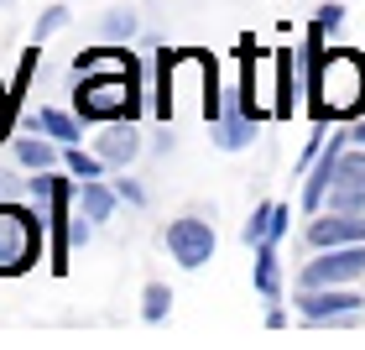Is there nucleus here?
<instances>
[{"label": "nucleus", "mask_w": 365, "mask_h": 350, "mask_svg": "<svg viewBox=\"0 0 365 350\" xmlns=\"http://www.w3.org/2000/svg\"><path fill=\"white\" fill-rule=\"evenodd\" d=\"M141 110V69H94L73 79V115L94 126L136 121Z\"/></svg>", "instance_id": "nucleus-1"}, {"label": "nucleus", "mask_w": 365, "mask_h": 350, "mask_svg": "<svg viewBox=\"0 0 365 350\" xmlns=\"http://www.w3.org/2000/svg\"><path fill=\"white\" fill-rule=\"evenodd\" d=\"M313 110L319 115H360L365 110V58L350 47L319 53L313 63Z\"/></svg>", "instance_id": "nucleus-2"}, {"label": "nucleus", "mask_w": 365, "mask_h": 350, "mask_svg": "<svg viewBox=\"0 0 365 350\" xmlns=\"http://www.w3.org/2000/svg\"><path fill=\"white\" fill-rule=\"evenodd\" d=\"M42 261V214L0 199V277H21Z\"/></svg>", "instance_id": "nucleus-3"}, {"label": "nucleus", "mask_w": 365, "mask_h": 350, "mask_svg": "<svg viewBox=\"0 0 365 350\" xmlns=\"http://www.w3.org/2000/svg\"><path fill=\"white\" fill-rule=\"evenodd\" d=\"M168 251L178 266H188V272H198L209 256H214V225L198 220V214H182V220L168 225Z\"/></svg>", "instance_id": "nucleus-4"}, {"label": "nucleus", "mask_w": 365, "mask_h": 350, "mask_svg": "<svg viewBox=\"0 0 365 350\" xmlns=\"http://www.w3.org/2000/svg\"><path fill=\"white\" fill-rule=\"evenodd\" d=\"M365 272V241L355 246H329L319 261L303 266V288H334V282H350Z\"/></svg>", "instance_id": "nucleus-5"}, {"label": "nucleus", "mask_w": 365, "mask_h": 350, "mask_svg": "<svg viewBox=\"0 0 365 350\" xmlns=\"http://www.w3.org/2000/svg\"><path fill=\"white\" fill-rule=\"evenodd\" d=\"M68 178H73V173H68ZM68 178H53V220H47V230H53V251H47V261H53L58 277L68 272V251H73V214H68L73 183H68Z\"/></svg>", "instance_id": "nucleus-6"}, {"label": "nucleus", "mask_w": 365, "mask_h": 350, "mask_svg": "<svg viewBox=\"0 0 365 350\" xmlns=\"http://www.w3.org/2000/svg\"><path fill=\"white\" fill-rule=\"evenodd\" d=\"M308 241L319 246V251L365 241V209H329V214H319V220L308 225Z\"/></svg>", "instance_id": "nucleus-7"}, {"label": "nucleus", "mask_w": 365, "mask_h": 350, "mask_svg": "<svg viewBox=\"0 0 365 350\" xmlns=\"http://www.w3.org/2000/svg\"><path fill=\"white\" fill-rule=\"evenodd\" d=\"M324 204L329 209H365V146L360 152H339L334 189H329Z\"/></svg>", "instance_id": "nucleus-8"}, {"label": "nucleus", "mask_w": 365, "mask_h": 350, "mask_svg": "<svg viewBox=\"0 0 365 350\" xmlns=\"http://www.w3.org/2000/svg\"><path fill=\"white\" fill-rule=\"evenodd\" d=\"M297 309H303L308 324H324V319H334V314H355L360 293H350L344 282H334V288H303L297 293Z\"/></svg>", "instance_id": "nucleus-9"}, {"label": "nucleus", "mask_w": 365, "mask_h": 350, "mask_svg": "<svg viewBox=\"0 0 365 350\" xmlns=\"http://www.w3.org/2000/svg\"><path fill=\"white\" fill-rule=\"evenodd\" d=\"M94 152L105 157L110 168H125V162L141 152V136H136V126H130V121H110V131L99 136V146H94Z\"/></svg>", "instance_id": "nucleus-10"}, {"label": "nucleus", "mask_w": 365, "mask_h": 350, "mask_svg": "<svg viewBox=\"0 0 365 350\" xmlns=\"http://www.w3.org/2000/svg\"><path fill=\"white\" fill-rule=\"evenodd\" d=\"M344 141H350V136H334V146H324L319 168H313V178H308V189H303V204H308V209H324V199H329V189H334V168H339V152H344Z\"/></svg>", "instance_id": "nucleus-11"}, {"label": "nucleus", "mask_w": 365, "mask_h": 350, "mask_svg": "<svg viewBox=\"0 0 365 350\" xmlns=\"http://www.w3.org/2000/svg\"><path fill=\"white\" fill-rule=\"evenodd\" d=\"M115 199H120V194H115V189H105L99 178H84V183H78V214H84L89 225L110 220V214H115Z\"/></svg>", "instance_id": "nucleus-12"}, {"label": "nucleus", "mask_w": 365, "mask_h": 350, "mask_svg": "<svg viewBox=\"0 0 365 350\" xmlns=\"http://www.w3.org/2000/svg\"><path fill=\"white\" fill-rule=\"evenodd\" d=\"M58 146L63 141H53V136H21L16 141V162H21V168H31V173H47V168H58Z\"/></svg>", "instance_id": "nucleus-13"}, {"label": "nucleus", "mask_w": 365, "mask_h": 350, "mask_svg": "<svg viewBox=\"0 0 365 350\" xmlns=\"http://www.w3.org/2000/svg\"><path fill=\"white\" fill-rule=\"evenodd\" d=\"M31 131H42V136H53V141H78V115L68 110H53V105H42L37 115H31Z\"/></svg>", "instance_id": "nucleus-14"}, {"label": "nucleus", "mask_w": 365, "mask_h": 350, "mask_svg": "<svg viewBox=\"0 0 365 350\" xmlns=\"http://www.w3.org/2000/svg\"><path fill=\"white\" fill-rule=\"evenodd\" d=\"M220 146L225 152H240V146H251V131H256V115L251 110H235V115H220Z\"/></svg>", "instance_id": "nucleus-15"}, {"label": "nucleus", "mask_w": 365, "mask_h": 350, "mask_svg": "<svg viewBox=\"0 0 365 350\" xmlns=\"http://www.w3.org/2000/svg\"><path fill=\"white\" fill-rule=\"evenodd\" d=\"M256 293H261V298H277V293H282V272H277V241H261V246H256Z\"/></svg>", "instance_id": "nucleus-16"}, {"label": "nucleus", "mask_w": 365, "mask_h": 350, "mask_svg": "<svg viewBox=\"0 0 365 350\" xmlns=\"http://www.w3.org/2000/svg\"><path fill=\"white\" fill-rule=\"evenodd\" d=\"M63 168H68L78 183H84V178H105V168H110V162L99 157V152H84L78 141H68V146H63Z\"/></svg>", "instance_id": "nucleus-17"}, {"label": "nucleus", "mask_w": 365, "mask_h": 350, "mask_svg": "<svg viewBox=\"0 0 365 350\" xmlns=\"http://www.w3.org/2000/svg\"><path fill=\"white\" fill-rule=\"evenodd\" d=\"M168 309H173V293L162 288V282H152L146 298H141V319H146V324H162V319H168Z\"/></svg>", "instance_id": "nucleus-18"}, {"label": "nucleus", "mask_w": 365, "mask_h": 350, "mask_svg": "<svg viewBox=\"0 0 365 350\" xmlns=\"http://www.w3.org/2000/svg\"><path fill=\"white\" fill-rule=\"evenodd\" d=\"M63 26H68V6H47V11L37 16V26H31V42H37V47H42L47 37H58V31H63Z\"/></svg>", "instance_id": "nucleus-19"}, {"label": "nucleus", "mask_w": 365, "mask_h": 350, "mask_svg": "<svg viewBox=\"0 0 365 350\" xmlns=\"http://www.w3.org/2000/svg\"><path fill=\"white\" fill-rule=\"evenodd\" d=\"M272 225H277V204H261L251 220H245V246H261L272 241Z\"/></svg>", "instance_id": "nucleus-20"}, {"label": "nucleus", "mask_w": 365, "mask_h": 350, "mask_svg": "<svg viewBox=\"0 0 365 350\" xmlns=\"http://www.w3.org/2000/svg\"><path fill=\"white\" fill-rule=\"evenodd\" d=\"M105 31H110L115 42H125L130 31H136V16H130V11H110V16H105Z\"/></svg>", "instance_id": "nucleus-21"}, {"label": "nucleus", "mask_w": 365, "mask_h": 350, "mask_svg": "<svg viewBox=\"0 0 365 350\" xmlns=\"http://www.w3.org/2000/svg\"><path fill=\"white\" fill-rule=\"evenodd\" d=\"M344 21V6H319V31H334Z\"/></svg>", "instance_id": "nucleus-22"}, {"label": "nucleus", "mask_w": 365, "mask_h": 350, "mask_svg": "<svg viewBox=\"0 0 365 350\" xmlns=\"http://www.w3.org/2000/svg\"><path fill=\"white\" fill-rule=\"evenodd\" d=\"M115 194H120V199H130V204H141V199H146V194H141L130 178H120V183H115Z\"/></svg>", "instance_id": "nucleus-23"}, {"label": "nucleus", "mask_w": 365, "mask_h": 350, "mask_svg": "<svg viewBox=\"0 0 365 350\" xmlns=\"http://www.w3.org/2000/svg\"><path fill=\"white\" fill-rule=\"evenodd\" d=\"M350 141H355V146H365V121H355V131H350Z\"/></svg>", "instance_id": "nucleus-24"}]
</instances>
